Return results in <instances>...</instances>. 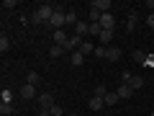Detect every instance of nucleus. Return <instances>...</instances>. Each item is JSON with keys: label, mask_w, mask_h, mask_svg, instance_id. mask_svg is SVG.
<instances>
[{"label": "nucleus", "mask_w": 154, "mask_h": 116, "mask_svg": "<svg viewBox=\"0 0 154 116\" xmlns=\"http://www.w3.org/2000/svg\"><path fill=\"white\" fill-rule=\"evenodd\" d=\"M36 13H38V18H41L44 23H49V21H51V16L57 13V5H51V3H44V5H38V8H36Z\"/></svg>", "instance_id": "1"}, {"label": "nucleus", "mask_w": 154, "mask_h": 116, "mask_svg": "<svg viewBox=\"0 0 154 116\" xmlns=\"http://www.w3.org/2000/svg\"><path fill=\"white\" fill-rule=\"evenodd\" d=\"M18 95H21L23 101H33V98H38V90H36V85H23L21 90H18Z\"/></svg>", "instance_id": "2"}, {"label": "nucleus", "mask_w": 154, "mask_h": 116, "mask_svg": "<svg viewBox=\"0 0 154 116\" xmlns=\"http://www.w3.org/2000/svg\"><path fill=\"white\" fill-rule=\"evenodd\" d=\"M49 26L54 28V31H59V28H64V11H59V8H57V13L51 16V21H49Z\"/></svg>", "instance_id": "3"}, {"label": "nucleus", "mask_w": 154, "mask_h": 116, "mask_svg": "<svg viewBox=\"0 0 154 116\" xmlns=\"http://www.w3.org/2000/svg\"><path fill=\"white\" fill-rule=\"evenodd\" d=\"M38 106H41V108H51V106H54V93H49V90H46V93H38Z\"/></svg>", "instance_id": "4"}, {"label": "nucleus", "mask_w": 154, "mask_h": 116, "mask_svg": "<svg viewBox=\"0 0 154 116\" xmlns=\"http://www.w3.org/2000/svg\"><path fill=\"white\" fill-rule=\"evenodd\" d=\"M88 8H93L98 13H110V0H93Z\"/></svg>", "instance_id": "5"}, {"label": "nucleus", "mask_w": 154, "mask_h": 116, "mask_svg": "<svg viewBox=\"0 0 154 116\" xmlns=\"http://www.w3.org/2000/svg\"><path fill=\"white\" fill-rule=\"evenodd\" d=\"M116 93H118V98L121 101H128L134 95V90H131V85H126V83H121L118 88H116Z\"/></svg>", "instance_id": "6"}, {"label": "nucleus", "mask_w": 154, "mask_h": 116, "mask_svg": "<svg viewBox=\"0 0 154 116\" xmlns=\"http://www.w3.org/2000/svg\"><path fill=\"white\" fill-rule=\"evenodd\" d=\"M77 23H80V16H77V11H67V13H64V26H72V28H75Z\"/></svg>", "instance_id": "7"}, {"label": "nucleus", "mask_w": 154, "mask_h": 116, "mask_svg": "<svg viewBox=\"0 0 154 116\" xmlns=\"http://www.w3.org/2000/svg\"><path fill=\"white\" fill-rule=\"evenodd\" d=\"M67 41H69V36H67V31H64V28L54 31V44H59V47H67Z\"/></svg>", "instance_id": "8"}, {"label": "nucleus", "mask_w": 154, "mask_h": 116, "mask_svg": "<svg viewBox=\"0 0 154 116\" xmlns=\"http://www.w3.org/2000/svg\"><path fill=\"white\" fill-rule=\"evenodd\" d=\"M82 41H85V39L82 36H77V34H72V36H69V41H67V47H64V49H80V44H82Z\"/></svg>", "instance_id": "9"}, {"label": "nucleus", "mask_w": 154, "mask_h": 116, "mask_svg": "<svg viewBox=\"0 0 154 116\" xmlns=\"http://www.w3.org/2000/svg\"><path fill=\"white\" fill-rule=\"evenodd\" d=\"M75 34H77V36H88V34H90V23L88 21H80V23H77V26H75Z\"/></svg>", "instance_id": "10"}, {"label": "nucleus", "mask_w": 154, "mask_h": 116, "mask_svg": "<svg viewBox=\"0 0 154 116\" xmlns=\"http://www.w3.org/2000/svg\"><path fill=\"white\" fill-rule=\"evenodd\" d=\"M100 26H103V28H113V26H116L113 13H103V16H100Z\"/></svg>", "instance_id": "11"}, {"label": "nucleus", "mask_w": 154, "mask_h": 116, "mask_svg": "<svg viewBox=\"0 0 154 116\" xmlns=\"http://www.w3.org/2000/svg\"><path fill=\"white\" fill-rule=\"evenodd\" d=\"M77 52H80V54H85V57H88V54H93V52H95V44H93V41H88V39H85L82 44H80V49H77Z\"/></svg>", "instance_id": "12"}, {"label": "nucleus", "mask_w": 154, "mask_h": 116, "mask_svg": "<svg viewBox=\"0 0 154 116\" xmlns=\"http://www.w3.org/2000/svg\"><path fill=\"white\" fill-rule=\"evenodd\" d=\"M105 60H108V62H118V60H121V49H118V47H108Z\"/></svg>", "instance_id": "13"}, {"label": "nucleus", "mask_w": 154, "mask_h": 116, "mask_svg": "<svg viewBox=\"0 0 154 116\" xmlns=\"http://www.w3.org/2000/svg\"><path fill=\"white\" fill-rule=\"evenodd\" d=\"M100 41H103V47H110V41H113V28H103Z\"/></svg>", "instance_id": "14"}, {"label": "nucleus", "mask_w": 154, "mask_h": 116, "mask_svg": "<svg viewBox=\"0 0 154 116\" xmlns=\"http://www.w3.org/2000/svg\"><path fill=\"white\" fill-rule=\"evenodd\" d=\"M82 62H85V54H80V52H72L69 54V65L72 67H80Z\"/></svg>", "instance_id": "15"}, {"label": "nucleus", "mask_w": 154, "mask_h": 116, "mask_svg": "<svg viewBox=\"0 0 154 116\" xmlns=\"http://www.w3.org/2000/svg\"><path fill=\"white\" fill-rule=\"evenodd\" d=\"M103 101H105V106H116V103H118V101H121V98H118V93H116V90H108Z\"/></svg>", "instance_id": "16"}, {"label": "nucleus", "mask_w": 154, "mask_h": 116, "mask_svg": "<svg viewBox=\"0 0 154 116\" xmlns=\"http://www.w3.org/2000/svg\"><path fill=\"white\" fill-rule=\"evenodd\" d=\"M88 106H90V111H100V108H103V106H105V101H103V98H98V95H93Z\"/></svg>", "instance_id": "17"}, {"label": "nucleus", "mask_w": 154, "mask_h": 116, "mask_svg": "<svg viewBox=\"0 0 154 116\" xmlns=\"http://www.w3.org/2000/svg\"><path fill=\"white\" fill-rule=\"evenodd\" d=\"M136 21H139V13L131 11V13H128V21H126V28H128V31H134V28H136Z\"/></svg>", "instance_id": "18"}, {"label": "nucleus", "mask_w": 154, "mask_h": 116, "mask_svg": "<svg viewBox=\"0 0 154 116\" xmlns=\"http://www.w3.org/2000/svg\"><path fill=\"white\" fill-rule=\"evenodd\" d=\"M26 83L28 85H38V83H41V75H38V72H28V75H26Z\"/></svg>", "instance_id": "19"}, {"label": "nucleus", "mask_w": 154, "mask_h": 116, "mask_svg": "<svg viewBox=\"0 0 154 116\" xmlns=\"http://www.w3.org/2000/svg\"><path fill=\"white\" fill-rule=\"evenodd\" d=\"M13 114H16L13 103H0V116H13Z\"/></svg>", "instance_id": "20"}, {"label": "nucleus", "mask_w": 154, "mask_h": 116, "mask_svg": "<svg viewBox=\"0 0 154 116\" xmlns=\"http://www.w3.org/2000/svg\"><path fill=\"white\" fill-rule=\"evenodd\" d=\"M128 85H131V90H139V88H144V77H141V75H134Z\"/></svg>", "instance_id": "21"}, {"label": "nucleus", "mask_w": 154, "mask_h": 116, "mask_svg": "<svg viewBox=\"0 0 154 116\" xmlns=\"http://www.w3.org/2000/svg\"><path fill=\"white\" fill-rule=\"evenodd\" d=\"M49 54H51V57H54V60H57V57H62V54H64V47H59V44H51Z\"/></svg>", "instance_id": "22"}, {"label": "nucleus", "mask_w": 154, "mask_h": 116, "mask_svg": "<svg viewBox=\"0 0 154 116\" xmlns=\"http://www.w3.org/2000/svg\"><path fill=\"white\" fill-rule=\"evenodd\" d=\"M8 49H11V39H8L5 34H3V36H0V52H3V54H5Z\"/></svg>", "instance_id": "23"}, {"label": "nucleus", "mask_w": 154, "mask_h": 116, "mask_svg": "<svg viewBox=\"0 0 154 116\" xmlns=\"http://www.w3.org/2000/svg\"><path fill=\"white\" fill-rule=\"evenodd\" d=\"M100 34H103V26H100V23H90V34L88 36H100Z\"/></svg>", "instance_id": "24"}, {"label": "nucleus", "mask_w": 154, "mask_h": 116, "mask_svg": "<svg viewBox=\"0 0 154 116\" xmlns=\"http://www.w3.org/2000/svg\"><path fill=\"white\" fill-rule=\"evenodd\" d=\"M0 101H3V103H13V90H3V93H0Z\"/></svg>", "instance_id": "25"}, {"label": "nucleus", "mask_w": 154, "mask_h": 116, "mask_svg": "<svg viewBox=\"0 0 154 116\" xmlns=\"http://www.w3.org/2000/svg\"><path fill=\"white\" fill-rule=\"evenodd\" d=\"M93 54H95V57H100V60H105V54H108V47H103V44H100V47H95V52H93Z\"/></svg>", "instance_id": "26"}, {"label": "nucleus", "mask_w": 154, "mask_h": 116, "mask_svg": "<svg viewBox=\"0 0 154 116\" xmlns=\"http://www.w3.org/2000/svg\"><path fill=\"white\" fill-rule=\"evenodd\" d=\"M131 57H134V62H139V65H144V60H146V54H144L141 49H136V52H134Z\"/></svg>", "instance_id": "27"}, {"label": "nucleus", "mask_w": 154, "mask_h": 116, "mask_svg": "<svg viewBox=\"0 0 154 116\" xmlns=\"http://www.w3.org/2000/svg\"><path fill=\"white\" fill-rule=\"evenodd\" d=\"M28 23H33V26H41V23H44V21L38 18V13H36V11H33L31 16H28Z\"/></svg>", "instance_id": "28"}, {"label": "nucleus", "mask_w": 154, "mask_h": 116, "mask_svg": "<svg viewBox=\"0 0 154 116\" xmlns=\"http://www.w3.org/2000/svg\"><path fill=\"white\" fill-rule=\"evenodd\" d=\"M105 93H108L105 85H95V90H93V95H98V98H105Z\"/></svg>", "instance_id": "29"}, {"label": "nucleus", "mask_w": 154, "mask_h": 116, "mask_svg": "<svg viewBox=\"0 0 154 116\" xmlns=\"http://www.w3.org/2000/svg\"><path fill=\"white\" fill-rule=\"evenodd\" d=\"M49 114H51V116H64V108L54 103V106H51V108H49Z\"/></svg>", "instance_id": "30"}, {"label": "nucleus", "mask_w": 154, "mask_h": 116, "mask_svg": "<svg viewBox=\"0 0 154 116\" xmlns=\"http://www.w3.org/2000/svg\"><path fill=\"white\" fill-rule=\"evenodd\" d=\"M131 77H134L131 72H128V70H123V72H121V83H126V85H128V83H131Z\"/></svg>", "instance_id": "31"}, {"label": "nucleus", "mask_w": 154, "mask_h": 116, "mask_svg": "<svg viewBox=\"0 0 154 116\" xmlns=\"http://www.w3.org/2000/svg\"><path fill=\"white\" fill-rule=\"evenodd\" d=\"M16 5H18L16 0H3V8H5V11H13Z\"/></svg>", "instance_id": "32"}, {"label": "nucleus", "mask_w": 154, "mask_h": 116, "mask_svg": "<svg viewBox=\"0 0 154 116\" xmlns=\"http://www.w3.org/2000/svg\"><path fill=\"white\" fill-rule=\"evenodd\" d=\"M144 67H146V70H149V67H154V54H149L146 60H144Z\"/></svg>", "instance_id": "33"}, {"label": "nucleus", "mask_w": 154, "mask_h": 116, "mask_svg": "<svg viewBox=\"0 0 154 116\" xmlns=\"http://www.w3.org/2000/svg\"><path fill=\"white\" fill-rule=\"evenodd\" d=\"M146 26L154 31V13H149V16H146Z\"/></svg>", "instance_id": "34"}, {"label": "nucleus", "mask_w": 154, "mask_h": 116, "mask_svg": "<svg viewBox=\"0 0 154 116\" xmlns=\"http://www.w3.org/2000/svg\"><path fill=\"white\" fill-rule=\"evenodd\" d=\"M146 8H154V0H146Z\"/></svg>", "instance_id": "35"}, {"label": "nucleus", "mask_w": 154, "mask_h": 116, "mask_svg": "<svg viewBox=\"0 0 154 116\" xmlns=\"http://www.w3.org/2000/svg\"><path fill=\"white\" fill-rule=\"evenodd\" d=\"M67 116H77V114H67Z\"/></svg>", "instance_id": "36"}, {"label": "nucleus", "mask_w": 154, "mask_h": 116, "mask_svg": "<svg viewBox=\"0 0 154 116\" xmlns=\"http://www.w3.org/2000/svg\"><path fill=\"white\" fill-rule=\"evenodd\" d=\"M149 116H154V111H152V114H149Z\"/></svg>", "instance_id": "37"}, {"label": "nucleus", "mask_w": 154, "mask_h": 116, "mask_svg": "<svg viewBox=\"0 0 154 116\" xmlns=\"http://www.w3.org/2000/svg\"><path fill=\"white\" fill-rule=\"evenodd\" d=\"M152 111H154V106H152Z\"/></svg>", "instance_id": "38"}]
</instances>
